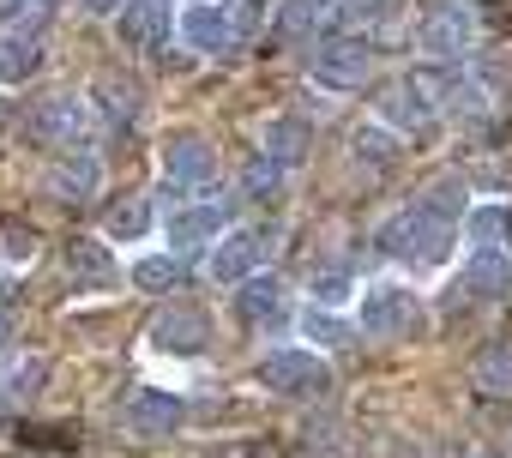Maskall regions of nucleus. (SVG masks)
<instances>
[{"instance_id": "nucleus-28", "label": "nucleus", "mask_w": 512, "mask_h": 458, "mask_svg": "<svg viewBox=\"0 0 512 458\" xmlns=\"http://www.w3.org/2000/svg\"><path fill=\"white\" fill-rule=\"evenodd\" d=\"M67 278H79V284H109V278H115L109 242H91V236H79V242L67 248Z\"/></svg>"}, {"instance_id": "nucleus-20", "label": "nucleus", "mask_w": 512, "mask_h": 458, "mask_svg": "<svg viewBox=\"0 0 512 458\" xmlns=\"http://www.w3.org/2000/svg\"><path fill=\"white\" fill-rule=\"evenodd\" d=\"M302 344L308 350H320V356H332V350H350L356 344V326H350V314H332V308H302Z\"/></svg>"}, {"instance_id": "nucleus-34", "label": "nucleus", "mask_w": 512, "mask_h": 458, "mask_svg": "<svg viewBox=\"0 0 512 458\" xmlns=\"http://www.w3.org/2000/svg\"><path fill=\"white\" fill-rule=\"evenodd\" d=\"M350 7H356L362 19H380V13H392V0H350Z\"/></svg>"}, {"instance_id": "nucleus-19", "label": "nucleus", "mask_w": 512, "mask_h": 458, "mask_svg": "<svg viewBox=\"0 0 512 458\" xmlns=\"http://www.w3.org/2000/svg\"><path fill=\"white\" fill-rule=\"evenodd\" d=\"M458 236H464L470 248H512V242H506V236H512V211L494 205V199H470V211L458 217Z\"/></svg>"}, {"instance_id": "nucleus-6", "label": "nucleus", "mask_w": 512, "mask_h": 458, "mask_svg": "<svg viewBox=\"0 0 512 458\" xmlns=\"http://www.w3.org/2000/svg\"><path fill=\"white\" fill-rule=\"evenodd\" d=\"M476 37H482V25H476V7H470V0H440V7L422 19V31H416V49H422L428 61L452 67V61H464V55L476 49Z\"/></svg>"}, {"instance_id": "nucleus-31", "label": "nucleus", "mask_w": 512, "mask_h": 458, "mask_svg": "<svg viewBox=\"0 0 512 458\" xmlns=\"http://www.w3.org/2000/svg\"><path fill=\"white\" fill-rule=\"evenodd\" d=\"M43 380H49V362H43V356H25V362H13V374H7V392L31 398V392H43Z\"/></svg>"}, {"instance_id": "nucleus-35", "label": "nucleus", "mask_w": 512, "mask_h": 458, "mask_svg": "<svg viewBox=\"0 0 512 458\" xmlns=\"http://www.w3.org/2000/svg\"><path fill=\"white\" fill-rule=\"evenodd\" d=\"M25 13V0H0V19H19Z\"/></svg>"}, {"instance_id": "nucleus-27", "label": "nucleus", "mask_w": 512, "mask_h": 458, "mask_svg": "<svg viewBox=\"0 0 512 458\" xmlns=\"http://www.w3.org/2000/svg\"><path fill=\"white\" fill-rule=\"evenodd\" d=\"M356 272L350 266H320V272H308V302L314 308H332V314H344L350 302H356Z\"/></svg>"}, {"instance_id": "nucleus-36", "label": "nucleus", "mask_w": 512, "mask_h": 458, "mask_svg": "<svg viewBox=\"0 0 512 458\" xmlns=\"http://www.w3.org/2000/svg\"><path fill=\"white\" fill-rule=\"evenodd\" d=\"M7 338H13V326H7V314H0V350H7Z\"/></svg>"}, {"instance_id": "nucleus-21", "label": "nucleus", "mask_w": 512, "mask_h": 458, "mask_svg": "<svg viewBox=\"0 0 512 458\" xmlns=\"http://www.w3.org/2000/svg\"><path fill=\"white\" fill-rule=\"evenodd\" d=\"M235 314H241L247 326L278 320V314H284V278H272V272H253L247 284H235Z\"/></svg>"}, {"instance_id": "nucleus-10", "label": "nucleus", "mask_w": 512, "mask_h": 458, "mask_svg": "<svg viewBox=\"0 0 512 458\" xmlns=\"http://www.w3.org/2000/svg\"><path fill=\"white\" fill-rule=\"evenodd\" d=\"M368 73H374V43H362V37H332L308 55V79L320 91H362Z\"/></svg>"}, {"instance_id": "nucleus-16", "label": "nucleus", "mask_w": 512, "mask_h": 458, "mask_svg": "<svg viewBox=\"0 0 512 458\" xmlns=\"http://www.w3.org/2000/svg\"><path fill=\"white\" fill-rule=\"evenodd\" d=\"M458 290L476 296V302H500L512 290V248H470L464 272H458Z\"/></svg>"}, {"instance_id": "nucleus-37", "label": "nucleus", "mask_w": 512, "mask_h": 458, "mask_svg": "<svg viewBox=\"0 0 512 458\" xmlns=\"http://www.w3.org/2000/svg\"><path fill=\"white\" fill-rule=\"evenodd\" d=\"M7 296H13V278H7V272H0V302H7Z\"/></svg>"}, {"instance_id": "nucleus-4", "label": "nucleus", "mask_w": 512, "mask_h": 458, "mask_svg": "<svg viewBox=\"0 0 512 458\" xmlns=\"http://www.w3.org/2000/svg\"><path fill=\"white\" fill-rule=\"evenodd\" d=\"M223 229H235V193L217 187V193H199L163 217V248L169 254H205Z\"/></svg>"}, {"instance_id": "nucleus-9", "label": "nucleus", "mask_w": 512, "mask_h": 458, "mask_svg": "<svg viewBox=\"0 0 512 458\" xmlns=\"http://www.w3.org/2000/svg\"><path fill=\"white\" fill-rule=\"evenodd\" d=\"M91 103H85V91H49L37 109H31V139H43V145H55V151H73V145H91Z\"/></svg>"}, {"instance_id": "nucleus-38", "label": "nucleus", "mask_w": 512, "mask_h": 458, "mask_svg": "<svg viewBox=\"0 0 512 458\" xmlns=\"http://www.w3.org/2000/svg\"><path fill=\"white\" fill-rule=\"evenodd\" d=\"M25 7H61V0H25Z\"/></svg>"}, {"instance_id": "nucleus-26", "label": "nucleus", "mask_w": 512, "mask_h": 458, "mask_svg": "<svg viewBox=\"0 0 512 458\" xmlns=\"http://www.w3.org/2000/svg\"><path fill=\"white\" fill-rule=\"evenodd\" d=\"M416 205L434 217V223H446V229H458V217L470 211V193H464V181L458 175H440V181H428L422 193H416Z\"/></svg>"}, {"instance_id": "nucleus-39", "label": "nucleus", "mask_w": 512, "mask_h": 458, "mask_svg": "<svg viewBox=\"0 0 512 458\" xmlns=\"http://www.w3.org/2000/svg\"><path fill=\"white\" fill-rule=\"evenodd\" d=\"M0 127H7V103H0Z\"/></svg>"}, {"instance_id": "nucleus-13", "label": "nucleus", "mask_w": 512, "mask_h": 458, "mask_svg": "<svg viewBox=\"0 0 512 458\" xmlns=\"http://www.w3.org/2000/svg\"><path fill=\"white\" fill-rule=\"evenodd\" d=\"M115 31H121V43L139 49V55L157 49V43H169V31H175V0H121Z\"/></svg>"}, {"instance_id": "nucleus-7", "label": "nucleus", "mask_w": 512, "mask_h": 458, "mask_svg": "<svg viewBox=\"0 0 512 458\" xmlns=\"http://www.w3.org/2000/svg\"><path fill=\"white\" fill-rule=\"evenodd\" d=\"M175 37L193 55H205V61H229L241 49V31L229 19V0H187V7L175 13Z\"/></svg>"}, {"instance_id": "nucleus-14", "label": "nucleus", "mask_w": 512, "mask_h": 458, "mask_svg": "<svg viewBox=\"0 0 512 458\" xmlns=\"http://www.w3.org/2000/svg\"><path fill=\"white\" fill-rule=\"evenodd\" d=\"M97 187H103V157H97V145H73V151L55 157V169H49V193H55V199L85 205V199H97Z\"/></svg>"}, {"instance_id": "nucleus-12", "label": "nucleus", "mask_w": 512, "mask_h": 458, "mask_svg": "<svg viewBox=\"0 0 512 458\" xmlns=\"http://www.w3.org/2000/svg\"><path fill=\"white\" fill-rule=\"evenodd\" d=\"M181 422H187V398L169 392V386H139V392L127 398V428H133L139 440H169Z\"/></svg>"}, {"instance_id": "nucleus-33", "label": "nucleus", "mask_w": 512, "mask_h": 458, "mask_svg": "<svg viewBox=\"0 0 512 458\" xmlns=\"http://www.w3.org/2000/svg\"><path fill=\"white\" fill-rule=\"evenodd\" d=\"M79 7H85L91 19H115V13H121V0H79Z\"/></svg>"}, {"instance_id": "nucleus-24", "label": "nucleus", "mask_w": 512, "mask_h": 458, "mask_svg": "<svg viewBox=\"0 0 512 458\" xmlns=\"http://www.w3.org/2000/svg\"><path fill=\"white\" fill-rule=\"evenodd\" d=\"M157 229V211H151V199H121V205H109L103 211V242H145Z\"/></svg>"}, {"instance_id": "nucleus-32", "label": "nucleus", "mask_w": 512, "mask_h": 458, "mask_svg": "<svg viewBox=\"0 0 512 458\" xmlns=\"http://www.w3.org/2000/svg\"><path fill=\"white\" fill-rule=\"evenodd\" d=\"M284 7H290V13H302V19H320V13H332V7H338V0H284Z\"/></svg>"}, {"instance_id": "nucleus-29", "label": "nucleus", "mask_w": 512, "mask_h": 458, "mask_svg": "<svg viewBox=\"0 0 512 458\" xmlns=\"http://www.w3.org/2000/svg\"><path fill=\"white\" fill-rule=\"evenodd\" d=\"M284 187V169L272 163V157H247V169H241V199H272Z\"/></svg>"}, {"instance_id": "nucleus-11", "label": "nucleus", "mask_w": 512, "mask_h": 458, "mask_svg": "<svg viewBox=\"0 0 512 458\" xmlns=\"http://www.w3.org/2000/svg\"><path fill=\"white\" fill-rule=\"evenodd\" d=\"M145 344H151L157 356H175V362H187V356H205V350H211V320H205L199 308H181V302H169V308L151 320Z\"/></svg>"}, {"instance_id": "nucleus-17", "label": "nucleus", "mask_w": 512, "mask_h": 458, "mask_svg": "<svg viewBox=\"0 0 512 458\" xmlns=\"http://www.w3.org/2000/svg\"><path fill=\"white\" fill-rule=\"evenodd\" d=\"M260 157H272L284 175H290V169H302V163L314 157V127H308V121H296V115H272V121L260 127Z\"/></svg>"}, {"instance_id": "nucleus-3", "label": "nucleus", "mask_w": 512, "mask_h": 458, "mask_svg": "<svg viewBox=\"0 0 512 458\" xmlns=\"http://www.w3.org/2000/svg\"><path fill=\"white\" fill-rule=\"evenodd\" d=\"M253 380L272 398H320V392H332V362L308 344H272L260 356V368H253Z\"/></svg>"}, {"instance_id": "nucleus-40", "label": "nucleus", "mask_w": 512, "mask_h": 458, "mask_svg": "<svg viewBox=\"0 0 512 458\" xmlns=\"http://www.w3.org/2000/svg\"><path fill=\"white\" fill-rule=\"evenodd\" d=\"M19 458H43V452H19Z\"/></svg>"}, {"instance_id": "nucleus-2", "label": "nucleus", "mask_w": 512, "mask_h": 458, "mask_svg": "<svg viewBox=\"0 0 512 458\" xmlns=\"http://www.w3.org/2000/svg\"><path fill=\"white\" fill-rule=\"evenodd\" d=\"M452 242H458V229L434 223L422 205H404V211H392V217L380 223V236H374V248H380L392 266H416V272H434V266H446V260H452Z\"/></svg>"}, {"instance_id": "nucleus-30", "label": "nucleus", "mask_w": 512, "mask_h": 458, "mask_svg": "<svg viewBox=\"0 0 512 458\" xmlns=\"http://www.w3.org/2000/svg\"><path fill=\"white\" fill-rule=\"evenodd\" d=\"M31 260H37V229L0 223V266H31Z\"/></svg>"}, {"instance_id": "nucleus-15", "label": "nucleus", "mask_w": 512, "mask_h": 458, "mask_svg": "<svg viewBox=\"0 0 512 458\" xmlns=\"http://www.w3.org/2000/svg\"><path fill=\"white\" fill-rule=\"evenodd\" d=\"M85 103H91V121H103L109 133H127V127L139 121V109H145L139 85H133V79H121V73H103V79L85 91Z\"/></svg>"}, {"instance_id": "nucleus-5", "label": "nucleus", "mask_w": 512, "mask_h": 458, "mask_svg": "<svg viewBox=\"0 0 512 458\" xmlns=\"http://www.w3.org/2000/svg\"><path fill=\"white\" fill-rule=\"evenodd\" d=\"M272 242H278V229H253V223H235V229H223V236L205 248V278H211V284H223V290L247 284L253 272H266V254H272Z\"/></svg>"}, {"instance_id": "nucleus-1", "label": "nucleus", "mask_w": 512, "mask_h": 458, "mask_svg": "<svg viewBox=\"0 0 512 458\" xmlns=\"http://www.w3.org/2000/svg\"><path fill=\"white\" fill-rule=\"evenodd\" d=\"M211 187H217V145L199 127H169L163 157H157V199H169V211H175Z\"/></svg>"}, {"instance_id": "nucleus-22", "label": "nucleus", "mask_w": 512, "mask_h": 458, "mask_svg": "<svg viewBox=\"0 0 512 458\" xmlns=\"http://www.w3.org/2000/svg\"><path fill=\"white\" fill-rule=\"evenodd\" d=\"M350 151H356V163H362L368 175H386V169H398V157H404V139H392L380 121H362V127L350 133Z\"/></svg>"}, {"instance_id": "nucleus-18", "label": "nucleus", "mask_w": 512, "mask_h": 458, "mask_svg": "<svg viewBox=\"0 0 512 458\" xmlns=\"http://www.w3.org/2000/svg\"><path fill=\"white\" fill-rule=\"evenodd\" d=\"M49 67V43L25 25H7L0 31V85H25Z\"/></svg>"}, {"instance_id": "nucleus-23", "label": "nucleus", "mask_w": 512, "mask_h": 458, "mask_svg": "<svg viewBox=\"0 0 512 458\" xmlns=\"http://www.w3.org/2000/svg\"><path fill=\"white\" fill-rule=\"evenodd\" d=\"M470 386L482 392V398H512V344H482L476 350V362H470Z\"/></svg>"}, {"instance_id": "nucleus-8", "label": "nucleus", "mask_w": 512, "mask_h": 458, "mask_svg": "<svg viewBox=\"0 0 512 458\" xmlns=\"http://www.w3.org/2000/svg\"><path fill=\"white\" fill-rule=\"evenodd\" d=\"M350 308H356V314H350L356 338H398V332L410 326V314H416V296H410V284L374 278V284H362V290H356V302H350Z\"/></svg>"}, {"instance_id": "nucleus-25", "label": "nucleus", "mask_w": 512, "mask_h": 458, "mask_svg": "<svg viewBox=\"0 0 512 458\" xmlns=\"http://www.w3.org/2000/svg\"><path fill=\"white\" fill-rule=\"evenodd\" d=\"M133 284L145 290V296H169V290H181L187 284V254H139L133 260Z\"/></svg>"}]
</instances>
